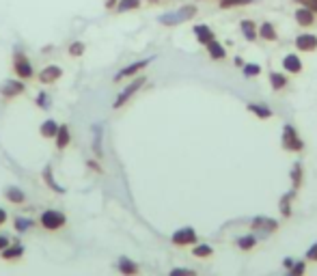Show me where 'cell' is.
<instances>
[{"label": "cell", "mask_w": 317, "mask_h": 276, "mask_svg": "<svg viewBox=\"0 0 317 276\" xmlns=\"http://www.w3.org/2000/svg\"><path fill=\"white\" fill-rule=\"evenodd\" d=\"M196 13H199V7L196 5H182L179 9H173V11L162 13L160 17H157V22H160L162 26H166V28L182 26V24L190 22V19H194Z\"/></svg>", "instance_id": "obj_1"}, {"label": "cell", "mask_w": 317, "mask_h": 276, "mask_svg": "<svg viewBox=\"0 0 317 276\" xmlns=\"http://www.w3.org/2000/svg\"><path fill=\"white\" fill-rule=\"evenodd\" d=\"M37 224L48 233H56L67 227V216L61 209H44L39 214Z\"/></svg>", "instance_id": "obj_2"}, {"label": "cell", "mask_w": 317, "mask_h": 276, "mask_svg": "<svg viewBox=\"0 0 317 276\" xmlns=\"http://www.w3.org/2000/svg\"><path fill=\"white\" fill-rule=\"evenodd\" d=\"M281 147H283V151H287V153H302L304 151V140L300 136V132L295 130L291 123H287L283 128Z\"/></svg>", "instance_id": "obj_3"}, {"label": "cell", "mask_w": 317, "mask_h": 276, "mask_svg": "<svg viewBox=\"0 0 317 276\" xmlns=\"http://www.w3.org/2000/svg\"><path fill=\"white\" fill-rule=\"evenodd\" d=\"M11 67H13L15 78L24 80V82H28V80H33L37 76L35 69H33V63H30L28 56L24 52H19V50H15V52H13V63H11Z\"/></svg>", "instance_id": "obj_4"}, {"label": "cell", "mask_w": 317, "mask_h": 276, "mask_svg": "<svg viewBox=\"0 0 317 276\" xmlns=\"http://www.w3.org/2000/svg\"><path fill=\"white\" fill-rule=\"evenodd\" d=\"M145 82H147V76H145V74H138V76H136V78H134L132 82H130L128 87H125L123 91H119V95H117V99H114L112 108H114V110L123 108V106L128 104V101H130V99H132V97H134V95L145 87Z\"/></svg>", "instance_id": "obj_5"}, {"label": "cell", "mask_w": 317, "mask_h": 276, "mask_svg": "<svg viewBox=\"0 0 317 276\" xmlns=\"http://www.w3.org/2000/svg\"><path fill=\"white\" fill-rule=\"evenodd\" d=\"M199 242V233L194 231V227H182L177 229L173 235H171V244L177 248H186V246H194Z\"/></svg>", "instance_id": "obj_6"}, {"label": "cell", "mask_w": 317, "mask_h": 276, "mask_svg": "<svg viewBox=\"0 0 317 276\" xmlns=\"http://www.w3.org/2000/svg\"><path fill=\"white\" fill-rule=\"evenodd\" d=\"M26 93V82L19 78H13V80H5L3 84H0V97H3L5 101H11L19 95Z\"/></svg>", "instance_id": "obj_7"}, {"label": "cell", "mask_w": 317, "mask_h": 276, "mask_svg": "<svg viewBox=\"0 0 317 276\" xmlns=\"http://www.w3.org/2000/svg\"><path fill=\"white\" fill-rule=\"evenodd\" d=\"M151 63V58H145V60H134V63H130V65H125L123 69H119L117 71V76H114L112 80L114 82H121V80H125V78H136L138 74H143V71L147 69V65Z\"/></svg>", "instance_id": "obj_8"}, {"label": "cell", "mask_w": 317, "mask_h": 276, "mask_svg": "<svg viewBox=\"0 0 317 276\" xmlns=\"http://www.w3.org/2000/svg\"><path fill=\"white\" fill-rule=\"evenodd\" d=\"M279 220H274V218H268V216H257V218H252L250 222V229L255 231V233H263V235H270L274 231H279Z\"/></svg>", "instance_id": "obj_9"}, {"label": "cell", "mask_w": 317, "mask_h": 276, "mask_svg": "<svg viewBox=\"0 0 317 276\" xmlns=\"http://www.w3.org/2000/svg\"><path fill=\"white\" fill-rule=\"evenodd\" d=\"M35 78H37L39 84H46V87L48 84H54L56 80L63 78V67H58V65H48V67L41 69Z\"/></svg>", "instance_id": "obj_10"}, {"label": "cell", "mask_w": 317, "mask_h": 276, "mask_svg": "<svg viewBox=\"0 0 317 276\" xmlns=\"http://www.w3.org/2000/svg\"><path fill=\"white\" fill-rule=\"evenodd\" d=\"M293 46H295V50H298V52H315V50H317V35H313V33H300L298 37H295Z\"/></svg>", "instance_id": "obj_11"}, {"label": "cell", "mask_w": 317, "mask_h": 276, "mask_svg": "<svg viewBox=\"0 0 317 276\" xmlns=\"http://www.w3.org/2000/svg\"><path fill=\"white\" fill-rule=\"evenodd\" d=\"M24 252H26L24 244L11 242V244H9V246H7L5 250H0V259H3V261H19V259L24 257Z\"/></svg>", "instance_id": "obj_12"}, {"label": "cell", "mask_w": 317, "mask_h": 276, "mask_svg": "<svg viewBox=\"0 0 317 276\" xmlns=\"http://www.w3.org/2000/svg\"><path fill=\"white\" fill-rule=\"evenodd\" d=\"M293 19H295V24L298 26L311 28L315 24V19H317V13H313L311 9H306V7H298L295 9V13H293Z\"/></svg>", "instance_id": "obj_13"}, {"label": "cell", "mask_w": 317, "mask_h": 276, "mask_svg": "<svg viewBox=\"0 0 317 276\" xmlns=\"http://www.w3.org/2000/svg\"><path fill=\"white\" fill-rule=\"evenodd\" d=\"M117 270H119L121 276H141V265L130 257H119Z\"/></svg>", "instance_id": "obj_14"}, {"label": "cell", "mask_w": 317, "mask_h": 276, "mask_svg": "<svg viewBox=\"0 0 317 276\" xmlns=\"http://www.w3.org/2000/svg\"><path fill=\"white\" fill-rule=\"evenodd\" d=\"M283 71H285V74H295V76H298V74H302V58L298 56V54H285L283 56Z\"/></svg>", "instance_id": "obj_15"}, {"label": "cell", "mask_w": 317, "mask_h": 276, "mask_svg": "<svg viewBox=\"0 0 317 276\" xmlns=\"http://www.w3.org/2000/svg\"><path fill=\"white\" fill-rule=\"evenodd\" d=\"M257 33H259V37L263 39V41H268V44H276L279 41V30L272 22H268V19L257 26Z\"/></svg>", "instance_id": "obj_16"}, {"label": "cell", "mask_w": 317, "mask_h": 276, "mask_svg": "<svg viewBox=\"0 0 317 276\" xmlns=\"http://www.w3.org/2000/svg\"><path fill=\"white\" fill-rule=\"evenodd\" d=\"M54 145L58 151H65L69 145H71V130L67 123H61L58 125V132H56V136H54Z\"/></svg>", "instance_id": "obj_17"}, {"label": "cell", "mask_w": 317, "mask_h": 276, "mask_svg": "<svg viewBox=\"0 0 317 276\" xmlns=\"http://www.w3.org/2000/svg\"><path fill=\"white\" fill-rule=\"evenodd\" d=\"M246 110L250 112V115H255L259 121H268L274 117V112L268 104H257V101H250V104H246Z\"/></svg>", "instance_id": "obj_18"}, {"label": "cell", "mask_w": 317, "mask_h": 276, "mask_svg": "<svg viewBox=\"0 0 317 276\" xmlns=\"http://www.w3.org/2000/svg\"><path fill=\"white\" fill-rule=\"evenodd\" d=\"M240 33L244 35L246 41L255 44L259 39V33H257V24L252 22V19H240Z\"/></svg>", "instance_id": "obj_19"}, {"label": "cell", "mask_w": 317, "mask_h": 276, "mask_svg": "<svg viewBox=\"0 0 317 276\" xmlns=\"http://www.w3.org/2000/svg\"><path fill=\"white\" fill-rule=\"evenodd\" d=\"M194 37H196V41L201 46H207L209 41H214L216 35H214V30H211L207 24H196L194 26Z\"/></svg>", "instance_id": "obj_20"}, {"label": "cell", "mask_w": 317, "mask_h": 276, "mask_svg": "<svg viewBox=\"0 0 317 276\" xmlns=\"http://www.w3.org/2000/svg\"><path fill=\"white\" fill-rule=\"evenodd\" d=\"M235 246L240 250H244V252H250L252 248H257L259 246V238L255 233H248V235H240V238L235 240Z\"/></svg>", "instance_id": "obj_21"}, {"label": "cell", "mask_w": 317, "mask_h": 276, "mask_svg": "<svg viewBox=\"0 0 317 276\" xmlns=\"http://www.w3.org/2000/svg\"><path fill=\"white\" fill-rule=\"evenodd\" d=\"M41 177H44L46 186H48L52 192H56V194H65V188H63L61 183L54 179V175H52V164H46V166H44V173H41Z\"/></svg>", "instance_id": "obj_22"}, {"label": "cell", "mask_w": 317, "mask_h": 276, "mask_svg": "<svg viewBox=\"0 0 317 276\" xmlns=\"http://www.w3.org/2000/svg\"><path fill=\"white\" fill-rule=\"evenodd\" d=\"M268 80H270V87H272V91H283L285 87H287V74H281V71H276V69H272V71H268Z\"/></svg>", "instance_id": "obj_23"}, {"label": "cell", "mask_w": 317, "mask_h": 276, "mask_svg": "<svg viewBox=\"0 0 317 276\" xmlns=\"http://www.w3.org/2000/svg\"><path fill=\"white\" fill-rule=\"evenodd\" d=\"M207 54H209V58L211 60H225L227 58V50H225V46L218 41V39H214V41H209L207 46Z\"/></svg>", "instance_id": "obj_24"}, {"label": "cell", "mask_w": 317, "mask_h": 276, "mask_svg": "<svg viewBox=\"0 0 317 276\" xmlns=\"http://www.w3.org/2000/svg\"><path fill=\"white\" fill-rule=\"evenodd\" d=\"M3 197H5L9 203H13V205H22V203H26V194H24L22 190H19V188H15V186L5 188Z\"/></svg>", "instance_id": "obj_25"}, {"label": "cell", "mask_w": 317, "mask_h": 276, "mask_svg": "<svg viewBox=\"0 0 317 276\" xmlns=\"http://www.w3.org/2000/svg\"><path fill=\"white\" fill-rule=\"evenodd\" d=\"M192 257L194 259H211L214 257V246H209V244L205 242H196L194 246H192Z\"/></svg>", "instance_id": "obj_26"}, {"label": "cell", "mask_w": 317, "mask_h": 276, "mask_svg": "<svg viewBox=\"0 0 317 276\" xmlns=\"http://www.w3.org/2000/svg\"><path fill=\"white\" fill-rule=\"evenodd\" d=\"M298 197V190H289L287 194H283L281 197V211H283V218H289L291 216V203H293V199Z\"/></svg>", "instance_id": "obj_27"}, {"label": "cell", "mask_w": 317, "mask_h": 276, "mask_svg": "<svg viewBox=\"0 0 317 276\" xmlns=\"http://www.w3.org/2000/svg\"><path fill=\"white\" fill-rule=\"evenodd\" d=\"M58 125H61V123H56L54 119H46L44 123L39 125V134L44 136V138H54L56 132H58Z\"/></svg>", "instance_id": "obj_28"}, {"label": "cell", "mask_w": 317, "mask_h": 276, "mask_svg": "<svg viewBox=\"0 0 317 276\" xmlns=\"http://www.w3.org/2000/svg\"><path fill=\"white\" fill-rule=\"evenodd\" d=\"M37 227V222L35 220H30V218H22V216H15L13 218V229L17 231V233H28V231H33Z\"/></svg>", "instance_id": "obj_29"}, {"label": "cell", "mask_w": 317, "mask_h": 276, "mask_svg": "<svg viewBox=\"0 0 317 276\" xmlns=\"http://www.w3.org/2000/svg\"><path fill=\"white\" fill-rule=\"evenodd\" d=\"M289 177H291V188H293V190H300V186H302V179H304V168H302L300 162H295V164L291 166Z\"/></svg>", "instance_id": "obj_30"}, {"label": "cell", "mask_w": 317, "mask_h": 276, "mask_svg": "<svg viewBox=\"0 0 317 276\" xmlns=\"http://www.w3.org/2000/svg\"><path fill=\"white\" fill-rule=\"evenodd\" d=\"M143 0H119L117 7H114V11L117 13H128V11H136V9H141Z\"/></svg>", "instance_id": "obj_31"}, {"label": "cell", "mask_w": 317, "mask_h": 276, "mask_svg": "<svg viewBox=\"0 0 317 276\" xmlns=\"http://www.w3.org/2000/svg\"><path fill=\"white\" fill-rule=\"evenodd\" d=\"M255 0H218V7L227 11V9H237V7H248Z\"/></svg>", "instance_id": "obj_32"}, {"label": "cell", "mask_w": 317, "mask_h": 276, "mask_svg": "<svg viewBox=\"0 0 317 276\" xmlns=\"http://www.w3.org/2000/svg\"><path fill=\"white\" fill-rule=\"evenodd\" d=\"M67 52H69V56H71V58H80L84 52H87V46H84L82 41H73V44H69Z\"/></svg>", "instance_id": "obj_33"}, {"label": "cell", "mask_w": 317, "mask_h": 276, "mask_svg": "<svg viewBox=\"0 0 317 276\" xmlns=\"http://www.w3.org/2000/svg\"><path fill=\"white\" fill-rule=\"evenodd\" d=\"M35 104L41 108V110H48L50 104H52V97L48 95V91H39L37 97H35Z\"/></svg>", "instance_id": "obj_34"}, {"label": "cell", "mask_w": 317, "mask_h": 276, "mask_svg": "<svg viewBox=\"0 0 317 276\" xmlns=\"http://www.w3.org/2000/svg\"><path fill=\"white\" fill-rule=\"evenodd\" d=\"M306 274V261H295L291 268L285 272V276H304Z\"/></svg>", "instance_id": "obj_35"}, {"label": "cell", "mask_w": 317, "mask_h": 276, "mask_svg": "<svg viewBox=\"0 0 317 276\" xmlns=\"http://www.w3.org/2000/svg\"><path fill=\"white\" fill-rule=\"evenodd\" d=\"M242 74H244L246 78H257L261 74V65H257V63H244V67H242Z\"/></svg>", "instance_id": "obj_36"}, {"label": "cell", "mask_w": 317, "mask_h": 276, "mask_svg": "<svg viewBox=\"0 0 317 276\" xmlns=\"http://www.w3.org/2000/svg\"><path fill=\"white\" fill-rule=\"evenodd\" d=\"M304 261H306V263H317V242L311 244L309 250L304 252Z\"/></svg>", "instance_id": "obj_37"}, {"label": "cell", "mask_w": 317, "mask_h": 276, "mask_svg": "<svg viewBox=\"0 0 317 276\" xmlns=\"http://www.w3.org/2000/svg\"><path fill=\"white\" fill-rule=\"evenodd\" d=\"M168 276H196V272L190 270V268H173L171 272H168Z\"/></svg>", "instance_id": "obj_38"}, {"label": "cell", "mask_w": 317, "mask_h": 276, "mask_svg": "<svg viewBox=\"0 0 317 276\" xmlns=\"http://www.w3.org/2000/svg\"><path fill=\"white\" fill-rule=\"evenodd\" d=\"M295 5H300V7H306V9H311L313 13H317V0H293Z\"/></svg>", "instance_id": "obj_39"}, {"label": "cell", "mask_w": 317, "mask_h": 276, "mask_svg": "<svg viewBox=\"0 0 317 276\" xmlns=\"http://www.w3.org/2000/svg\"><path fill=\"white\" fill-rule=\"evenodd\" d=\"M93 149L97 153V158H102V134H100V128H97V136H95V142H93Z\"/></svg>", "instance_id": "obj_40"}, {"label": "cell", "mask_w": 317, "mask_h": 276, "mask_svg": "<svg viewBox=\"0 0 317 276\" xmlns=\"http://www.w3.org/2000/svg\"><path fill=\"white\" fill-rule=\"evenodd\" d=\"M87 166H89V168H93L95 173H97V175H102V173H104V168H102V166H100L95 160H87Z\"/></svg>", "instance_id": "obj_41"}, {"label": "cell", "mask_w": 317, "mask_h": 276, "mask_svg": "<svg viewBox=\"0 0 317 276\" xmlns=\"http://www.w3.org/2000/svg\"><path fill=\"white\" fill-rule=\"evenodd\" d=\"M9 244H11V240H9V235H3L0 233V250H5Z\"/></svg>", "instance_id": "obj_42"}, {"label": "cell", "mask_w": 317, "mask_h": 276, "mask_svg": "<svg viewBox=\"0 0 317 276\" xmlns=\"http://www.w3.org/2000/svg\"><path fill=\"white\" fill-rule=\"evenodd\" d=\"M7 220H9V214H7V209L0 207V227H5Z\"/></svg>", "instance_id": "obj_43"}, {"label": "cell", "mask_w": 317, "mask_h": 276, "mask_svg": "<svg viewBox=\"0 0 317 276\" xmlns=\"http://www.w3.org/2000/svg\"><path fill=\"white\" fill-rule=\"evenodd\" d=\"M295 261H298V259H293V257H287V259L283 261V268H285V270H289V268H291V265H293Z\"/></svg>", "instance_id": "obj_44"}, {"label": "cell", "mask_w": 317, "mask_h": 276, "mask_svg": "<svg viewBox=\"0 0 317 276\" xmlns=\"http://www.w3.org/2000/svg\"><path fill=\"white\" fill-rule=\"evenodd\" d=\"M117 3H119V0H104V7L106 9H114V7H117Z\"/></svg>", "instance_id": "obj_45"}, {"label": "cell", "mask_w": 317, "mask_h": 276, "mask_svg": "<svg viewBox=\"0 0 317 276\" xmlns=\"http://www.w3.org/2000/svg\"><path fill=\"white\" fill-rule=\"evenodd\" d=\"M233 63H235L237 67H244V58H242V56H235V58H233Z\"/></svg>", "instance_id": "obj_46"}, {"label": "cell", "mask_w": 317, "mask_h": 276, "mask_svg": "<svg viewBox=\"0 0 317 276\" xmlns=\"http://www.w3.org/2000/svg\"><path fill=\"white\" fill-rule=\"evenodd\" d=\"M147 3H157V0H147Z\"/></svg>", "instance_id": "obj_47"}]
</instances>
